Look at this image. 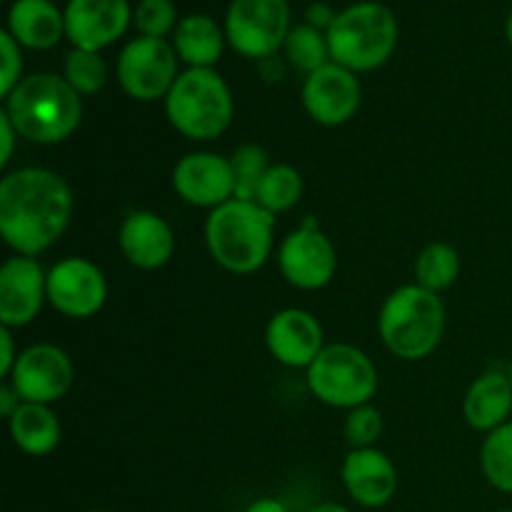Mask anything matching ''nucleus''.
<instances>
[{
    "instance_id": "1",
    "label": "nucleus",
    "mask_w": 512,
    "mask_h": 512,
    "mask_svg": "<svg viewBox=\"0 0 512 512\" xmlns=\"http://www.w3.org/2000/svg\"><path fill=\"white\" fill-rule=\"evenodd\" d=\"M73 193L58 173L20 168L0 180V235L18 255L45 253L65 233Z\"/></svg>"
},
{
    "instance_id": "2",
    "label": "nucleus",
    "mask_w": 512,
    "mask_h": 512,
    "mask_svg": "<svg viewBox=\"0 0 512 512\" xmlns=\"http://www.w3.org/2000/svg\"><path fill=\"white\" fill-rule=\"evenodd\" d=\"M3 110L20 138L40 145L68 140L83 118L80 95L55 73H35L20 80L5 98Z\"/></svg>"
},
{
    "instance_id": "3",
    "label": "nucleus",
    "mask_w": 512,
    "mask_h": 512,
    "mask_svg": "<svg viewBox=\"0 0 512 512\" xmlns=\"http://www.w3.org/2000/svg\"><path fill=\"white\" fill-rule=\"evenodd\" d=\"M275 215L255 200H228L210 210L205 243L220 268L235 275H250L268 263L273 253Z\"/></svg>"
},
{
    "instance_id": "4",
    "label": "nucleus",
    "mask_w": 512,
    "mask_h": 512,
    "mask_svg": "<svg viewBox=\"0 0 512 512\" xmlns=\"http://www.w3.org/2000/svg\"><path fill=\"white\" fill-rule=\"evenodd\" d=\"M385 348L400 360H423L440 345L445 333V305L438 293L403 285L385 298L378 318Z\"/></svg>"
},
{
    "instance_id": "5",
    "label": "nucleus",
    "mask_w": 512,
    "mask_h": 512,
    "mask_svg": "<svg viewBox=\"0 0 512 512\" xmlns=\"http://www.w3.org/2000/svg\"><path fill=\"white\" fill-rule=\"evenodd\" d=\"M325 38L333 63L353 73H370L393 55L398 43V20L393 10L380 3H355L338 13Z\"/></svg>"
},
{
    "instance_id": "6",
    "label": "nucleus",
    "mask_w": 512,
    "mask_h": 512,
    "mask_svg": "<svg viewBox=\"0 0 512 512\" xmlns=\"http://www.w3.org/2000/svg\"><path fill=\"white\" fill-rule=\"evenodd\" d=\"M170 125L190 140H213L233 120V95L213 68H188L165 98Z\"/></svg>"
},
{
    "instance_id": "7",
    "label": "nucleus",
    "mask_w": 512,
    "mask_h": 512,
    "mask_svg": "<svg viewBox=\"0 0 512 512\" xmlns=\"http://www.w3.org/2000/svg\"><path fill=\"white\" fill-rule=\"evenodd\" d=\"M308 388L330 408L353 410L368 405L378 393V368L355 345H325L308 368Z\"/></svg>"
},
{
    "instance_id": "8",
    "label": "nucleus",
    "mask_w": 512,
    "mask_h": 512,
    "mask_svg": "<svg viewBox=\"0 0 512 512\" xmlns=\"http://www.w3.org/2000/svg\"><path fill=\"white\" fill-rule=\"evenodd\" d=\"M290 33L288 0H233L225 38L245 58H270Z\"/></svg>"
},
{
    "instance_id": "9",
    "label": "nucleus",
    "mask_w": 512,
    "mask_h": 512,
    "mask_svg": "<svg viewBox=\"0 0 512 512\" xmlns=\"http://www.w3.org/2000/svg\"><path fill=\"white\" fill-rule=\"evenodd\" d=\"M118 80L125 93L143 103L168 98L178 80V53L165 38L130 40L118 58Z\"/></svg>"
},
{
    "instance_id": "10",
    "label": "nucleus",
    "mask_w": 512,
    "mask_h": 512,
    "mask_svg": "<svg viewBox=\"0 0 512 512\" xmlns=\"http://www.w3.org/2000/svg\"><path fill=\"white\" fill-rule=\"evenodd\" d=\"M278 265L283 278L300 290H320L338 270L335 245L313 220H305L280 245Z\"/></svg>"
},
{
    "instance_id": "11",
    "label": "nucleus",
    "mask_w": 512,
    "mask_h": 512,
    "mask_svg": "<svg viewBox=\"0 0 512 512\" xmlns=\"http://www.w3.org/2000/svg\"><path fill=\"white\" fill-rule=\"evenodd\" d=\"M8 380L23 403L50 405L65 398L73 385V363L58 345H30L18 355V363Z\"/></svg>"
},
{
    "instance_id": "12",
    "label": "nucleus",
    "mask_w": 512,
    "mask_h": 512,
    "mask_svg": "<svg viewBox=\"0 0 512 512\" xmlns=\"http://www.w3.org/2000/svg\"><path fill=\"white\" fill-rule=\"evenodd\" d=\"M48 300L65 318H93L108 300L103 270L85 258L60 260L48 270Z\"/></svg>"
},
{
    "instance_id": "13",
    "label": "nucleus",
    "mask_w": 512,
    "mask_h": 512,
    "mask_svg": "<svg viewBox=\"0 0 512 512\" xmlns=\"http://www.w3.org/2000/svg\"><path fill=\"white\" fill-rule=\"evenodd\" d=\"M48 298V273L28 255H15L0 268V323L3 328H25L38 318Z\"/></svg>"
},
{
    "instance_id": "14",
    "label": "nucleus",
    "mask_w": 512,
    "mask_h": 512,
    "mask_svg": "<svg viewBox=\"0 0 512 512\" xmlns=\"http://www.w3.org/2000/svg\"><path fill=\"white\" fill-rule=\"evenodd\" d=\"M360 80L355 78L353 70L343 68L338 63H328L320 70L310 73L303 85V105L308 110L310 118L320 125H335L348 123L355 118L360 108Z\"/></svg>"
},
{
    "instance_id": "15",
    "label": "nucleus",
    "mask_w": 512,
    "mask_h": 512,
    "mask_svg": "<svg viewBox=\"0 0 512 512\" xmlns=\"http://www.w3.org/2000/svg\"><path fill=\"white\" fill-rule=\"evenodd\" d=\"M173 188L195 208H220L235 198V173L218 153H190L173 168Z\"/></svg>"
},
{
    "instance_id": "16",
    "label": "nucleus",
    "mask_w": 512,
    "mask_h": 512,
    "mask_svg": "<svg viewBox=\"0 0 512 512\" xmlns=\"http://www.w3.org/2000/svg\"><path fill=\"white\" fill-rule=\"evenodd\" d=\"M270 355L288 368H310L325 348L323 325L313 313L300 308L280 310L265 330Z\"/></svg>"
},
{
    "instance_id": "17",
    "label": "nucleus",
    "mask_w": 512,
    "mask_h": 512,
    "mask_svg": "<svg viewBox=\"0 0 512 512\" xmlns=\"http://www.w3.org/2000/svg\"><path fill=\"white\" fill-rule=\"evenodd\" d=\"M65 35L75 48L95 50L115 43L130 23L128 0H68Z\"/></svg>"
},
{
    "instance_id": "18",
    "label": "nucleus",
    "mask_w": 512,
    "mask_h": 512,
    "mask_svg": "<svg viewBox=\"0 0 512 512\" xmlns=\"http://www.w3.org/2000/svg\"><path fill=\"white\" fill-rule=\"evenodd\" d=\"M343 485L363 508H383L398 493V470L383 450L358 448L345 458Z\"/></svg>"
},
{
    "instance_id": "19",
    "label": "nucleus",
    "mask_w": 512,
    "mask_h": 512,
    "mask_svg": "<svg viewBox=\"0 0 512 512\" xmlns=\"http://www.w3.org/2000/svg\"><path fill=\"white\" fill-rule=\"evenodd\" d=\"M125 260L140 270H158L173 258L175 235L170 225L150 210H135L123 220L118 233Z\"/></svg>"
},
{
    "instance_id": "20",
    "label": "nucleus",
    "mask_w": 512,
    "mask_h": 512,
    "mask_svg": "<svg viewBox=\"0 0 512 512\" xmlns=\"http://www.w3.org/2000/svg\"><path fill=\"white\" fill-rule=\"evenodd\" d=\"M512 383L508 373L490 370L468 388L463 400V415L470 428L480 433H493L500 425L510 423Z\"/></svg>"
},
{
    "instance_id": "21",
    "label": "nucleus",
    "mask_w": 512,
    "mask_h": 512,
    "mask_svg": "<svg viewBox=\"0 0 512 512\" xmlns=\"http://www.w3.org/2000/svg\"><path fill=\"white\" fill-rule=\"evenodd\" d=\"M8 33L25 48L48 50L65 33V15L50 0H15L8 13Z\"/></svg>"
},
{
    "instance_id": "22",
    "label": "nucleus",
    "mask_w": 512,
    "mask_h": 512,
    "mask_svg": "<svg viewBox=\"0 0 512 512\" xmlns=\"http://www.w3.org/2000/svg\"><path fill=\"white\" fill-rule=\"evenodd\" d=\"M225 35L210 15H188L175 28V53L190 68H210L223 55Z\"/></svg>"
},
{
    "instance_id": "23",
    "label": "nucleus",
    "mask_w": 512,
    "mask_h": 512,
    "mask_svg": "<svg viewBox=\"0 0 512 512\" xmlns=\"http://www.w3.org/2000/svg\"><path fill=\"white\" fill-rule=\"evenodd\" d=\"M10 438L23 453L43 458L50 455L60 443V423L48 405L23 403L8 420Z\"/></svg>"
},
{
    "instance_id": "24",
    "label": "nucleus",
    "mask_w": 512,
    "mask_h": 512,
    "mask_svg": "<svg viewBox=\"0 0 512 512\" xmlns=\"http://www.w3.org/2000/svg\"><path fill=\"white\" fill-rule=\"evenodd\" d=\"M460 253L448 243H430L415 260V280L430 293H443L458 280Z\"/></svg>"
},
{
    "instance_id": "25",
    "label": "nucleus",
    "mask_w": 512,
    "mask_h": 512,
    "mask_svg": "<svg viewBox=\"0 0 512 512\" xmlns=\"http://www.w3.org/2000/svg\"><path fill=\"white\" fill-rule=\"evenodd\" d=\"M303 195V175L293 165H270L255 193V203L278 215L295 208Z\"/></svg>"
},
{
    "instance_id": "26",
    "label": "nucleus",
    "mask_w": 512,
    "mask_h": 512,
    "mask_svg": "<svg viewBox=\"0 0 512 512\" xmlns=\"http://www.w3.org/2000/svg\"><path fill=\"white\" fill-rule=\"evenodd\" d=\"M480 468L495 490L512 495V420L488 433L480 448Z\"/></svg>"
},
{
    "instance_id": "27",
    "label": "nucleus",
    "mask_w": 512,
    "mask_h": 512,
    "mask_svg": "<svg viewBox=\"0 0 512 512\" xmlns=\"http://www.w3.org/2000/svg\"><path fill=\"white\" fill-rule=\"evenodd\" d=\"M285 53H288V60L295 68L310 75L323 68V65H328V38L308 23L295 25V28H290L288 38H285Z\"/></svg>"
},
{
    "instance_id": "28",
    "label": "nucleus",
    "mask_w": 512,
    "mask_h": 512,
    "mask_svg": "<svg viewBox=\"0 0 512 512\" xmlns=\"http://www.w3.org/2000/svg\"><path fill=\"white\" fill-rule=\"evenodd\" d=\"M63 78L73 85L78 95H95L108 83V68L95 50L73 48L65 58Z\"/></svg>"
},
{
    "instance_id": "29",
    "label": "nucleus",
    "mask_w": 512,
    "mask_h": 512,
    "mask_svg": "<svg viewBox=\"0 0 512 512\" xmlns=\"http://www.w3.org/2000/svg\"><path fill=\"white\" fill-rule=\"evenodd\" d=\"M230 165L235 173V198L255 200L260 180L270 168L265 150L260 145H240L230 158Z\"/></svg>"
},
{
    "instance_id": "30",
    "label": "nucleus",
    "mask_w": 512,
    "mask_h": 512,
    "mask_svg": "<svg viewBox=\"0 0 512 512\" xmlns=\"http://www.w3.org/2000/svg\"><path fill=\"white\" fill-rule=\"evenodd\" d=\"M175 5L173 0H140L135 8V28L145 35V38H165L175 25Z\"/></svg>"
},
{
    "instance_id": "31",
    "label": "nucleus",
    "mask_w": 512,
    "mask_h": 512,
    "mask_svg": "<svg viewBox=\"0 0 512 512\" xmlns=\"http://www.w3.org/2000/svg\"><path fill=\"white\" fill-rule=\"evenodd\" d=\"M380 433H383V415L370 403L353 408L345 418V438L353 445V450L373 448L378 443Z\"/></svg>"
},
{
    "instance_id": "32",
    "label": "nucleus",
    "mask_w": 512,
    "mask_h": 512,
    "mask_svg": "<svg viewBox=\"0 0 512 512\" xmlns=\"http://www.w3.org/2000/svg\"><path fill=\"white\" fill-rule=\"evenodd\" d=\"M0 55H3V78H0V95L8 98L20 83V70H23V58H20V43L3 30L0 33Z\"/></svg>"
},
{
    "instance_id": "33",
    "label": "nucleus",
    "mask_w": 512,
    "mask_h": 512,
    "mask_svg": "<svg viewBox=\"0 0 512 512\" xmlns=\"http://www.w3.org/2000/svg\"><path fill=\"white\" fill-rule=\"evenodd\" d=\"M18 355H15V340L10 328H0V378L8 380L13 373Z\"/></svg>"
},
{
    "instance_id": "34",
    "label": "nucleus",
    "mask_w": 512,
    "mask_h": 512,
    "mask_svg": "<svg viewBox=\"0 0 512 512\" xmlns=\"http://www.w3.org/2000/svg\"><path fill=\"white\" fill-rule=\"evenodd\" d=\"M15 138H20L18 130H15V125L10 123V118L5 115V110H3V113H0V143H3V153H0V168H5V165L10 163V158H13Z\"/></svg>"
},
{
    "instance_id": "35",
    "label": "nucleus",
    "mask_w": 512,
    "mask_h": 512,
    "mask_svg": "<svg viewBox=\"0 0 512 512\" xmlns=\"http://www.w3.org/2000/svg\"><path fill=\"white\" fill-rule=\"evenodd\" d=\"M338 18V15L333 13V8H330L328 3H313L308 8V25H313V28H325V33H328V28L333 25V20Z\"/></svg>"
},
{
    "instance_id": "36",
    "label": "nucleus",
    "mask_w": 512,
    "mask_h": 512,
    "mask_svg": "<svg viewBox=\"0 0 512 512\" xmlns=\"http://www.w3.org/2000/svg\"><path fill=\"white\" fill-rule=\"evenodd\" d=\"M20 405H23V398H20V395L15 393L13 385L5 383L3 388H0V415L10 420L15 415V410L20 408Z\"/></svg>"
},
{
    "instance_id": "37",
    "label": "nucleus",
    "mask_w": 512,
    "mask_h": 512,
    "mask_svg": "<svg viewBox=\"0 0 512 512\" xmlns=\"http://www.w3.org/2000/svg\"><path fill=\"white\" fill-rule=\"evenodd\" d=\"M245 512H288V508L275 498H260L255 503H250Z\"/></svg>"
},
{
    "instance_id": "38",
    "label": "nucleus",
    "mask_w": 512,
    "mask_h": 512,
    "mask_svg": "<svg viewBox=\"0 0 512 512\" xmlns=\"http://www.w3.org/2000/svg\"><path fill=\"white\" fill-rule=\"evenodd\" d=\"M308 512H350V510L338 503H323V505H315V508H310Z\"/></svg>"
},
{
    "instance_id": "39",
    "label": "nucleus",
    "mask_w": 512,
    "mask_h": 512,
    "mask_svg": "<svg viewBox=\"0 0 512 512\" xmlns=\"http://www.w3.org/2000/svg\"><path fill=\"white\" fill-rule=\"evenodd\" d=\"M505 30H508V40H510V45H512V13H510V18H508V25H505Z\"/></svg>"
},
{
    "instance_id": "40",
    "label": "nucleus",
    "mask_w": 512,
    "mask_h": 512,
    "mask_svg": "<svg viewBox=\"0 0 512 512\" xmlns=\"http://www.w3.org/2000/svg\"><path fill=\"white\" fill-rule=\"evenodd\" d=\"M508 375H510V383H512V363H510V368H508Z\"/></svg>"
},
{
    "instance_id": "41",
    "label": "nucleus",
    "mask_w": 512,
    "mask_h": 512,
    "mask_svg": "<svg viewBox=\"0 0 512 512\" xmlns=\"http://www.w3.org/2000/svg\"><path fill=\"white\" fill-rule=\"evenodd\" d=\"M90 512H103V510H90Z\"/></svg>"
},
{
    "instance_id": "42",
    "label": "nucleus",
    "mask_w": 512,
    "mask_h": 512,
    "mask_svg": "<svg viewBox=\"0 0 512 512\" xmlns=\"http://www.w3.org/2000/svg\"><path fill=\"white\" fill-rule=\"evenodd\" d=\"M500 512H512V510H500Z\"/></svg>"
}]
</instances>
